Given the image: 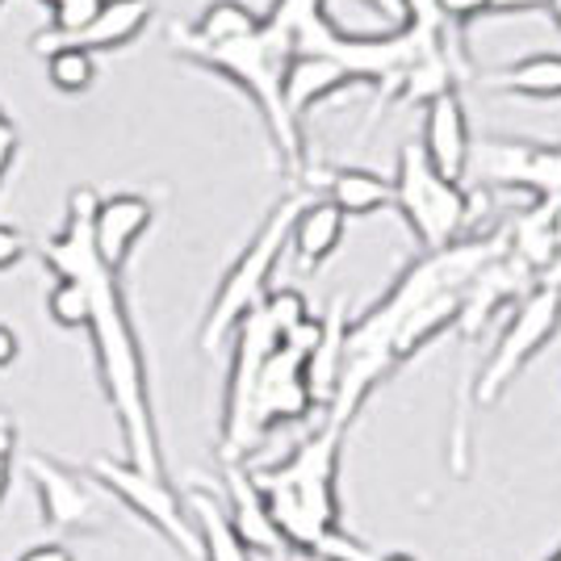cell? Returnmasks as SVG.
<instances>
[{
    "instance_id": "obj_13",
    "label": "cell",
    "mask_w": 561,
    "mask_h": 561,
    "mask_svg": "<svg viewBox=\"0 0 561 561\" xmlns=\"http://www.w3.org/2000/svg\"><path fill=\"white\" fill-rule=\"evenodd\" d=\"M151 202L139 193H114V197H96L93 210V248L101 264L122 277V268L130 264L139 239L151 231Z\"/></svg>"
},
{
    "instance_id": "obj_21",
    "label": "cell",
    "mask_w": 561,
    "mask_h": 561,
    "mask_svg": "<svg viewBox=\"0 0 561 561\" xmlns=\"http://www.w3.org/2000/svg\"><path fill=\"white\" fill-rule=\"evenodd\" d=\"M486 89L512 96H537V101H558L561 55L558 50H540V55H528V59H515V64L486 76Z\"/></svg>"
},
{
    "instance_id": "obj_19",
    "label": "cell",
    "mask_w": 561,
    "mask_h": 561,
    "mask_svg": "<svg viewBox=\"0 0 561 561\" xmlns=\"http://www.w3.org/2000/svg\"><path fill=\"white\" fill-rule=\"evenodd\" d=\"M156 4L151 0H105V9L96 13V22L71 43V47H84V50H117L126 43H135L147 22H151Z\"/></svg>"
},
{
    "instance_id": "obj_12",
    "label": "cell",
    "mask_w": 561,
    "mask_h": 561,
    "mask_svg": "<svg viewBox=\"0 0 561 561\" xmlns=\"http://www.w3.org/2000/svg\"><path fill=\"white\" fill-rule=\"evenodd\" d=\"M222 491H227V515H231V528L239 533V540L248 545L252 558L268 561H289V549L280 540L277 524L268 515V503L260 494L256 478L248 466H222Z\"/></svg>"
},
{
    "instance_id": "obj_24",
    "label": "cell",
    "mask_w": 561,
    "mask_h": 561,
    "mask_svg": "<svg viewBox=\"0 0 561 561\" xmlns=\"http://www.w3.org/2000/svg\"><path fill=\"white\" fill-rule=\"evenodd\" d=\"M47 314L55 328L84 331L89 328V289L80 280H55V289L47 298Z\"/></svg>"
},
{
    "instance_id": "obj_2",
    "label": "cell",
    "mask_w": 561,
    "mask_h": 561,
    "mask_svg": "<svg viewBox=\"0 0 561 561\" xmlns=\"http://www.w3.org/2000/svg\"><path fill=\"white\" fill-rule=\"evenodd\" d=\"M344 436H348L344 427L323 423L302 445H294L289 457H280L273 466H248L289 558L377 561L369 545L344 528V507H340Z\"/></svg>"
},
{
    "instance_id": "obj_6",
    "label": "cell",
    "mask_w": 561,
    "mask_h": 561,
    "mask_svg": "<svg viewBox=\"0 0 561 561\" xmlns=\"http://www.w3.org/2000/svg\"><path fill=\"white\" fill-rule=\"evenodd\" d=\"M561 331V289L537 285L533 294H524L507 310V323L494 340L486 365L473 374V407H494L515 386V377L524 374L540 352L553 344Z\"/></svg>"
},
{
    "instance_id": "obj_17",
    "label": "cell",
    "mask_w": 561,
    "mask_h": 561,
    "mask_svg": "<svg viewBox=\"0 0 561 561\" xmlns=\"http://www.w3.org/2000/svg\"><path fill=\"white\" fill-rule=\"evenodd\" d=\"M181 499H185V512L193 533H197V545H202V561H256L248 553V545L239 540V533L231 528V515H227L222 499L210 486H193Z\"/></svg>"
},
{
    "instance_id": "obj_15",
    "label": "cell",
    "mask_w": 561,
    "mask_h": 561,
    "mask_svg": "<svg viewBox=\"0 0 561 561\" xmlns=\"http://www.w3.org/2000/svg\"><path fill=\"white\" fill-rule=\"evenodd\" d=\"M344 340H348V302H344V298H331L328 314H319V340H314V348L306 352V360H302L306 390L314 398V407H323V411L331 407L335 386H340Z\"/></svg>"
},
{
    "instance_id": "obj_26",
    "label": "cell",
    "mask_w": 561,
    "mask_h": 561,
    "mask_svg": "<svg viewBox=\"0 0 561 561\" xmlns=\"http://www.w3.org/2000/svg\"><path fill=\"white\" fill-rule=\"evenodd\" d=\"M436 13H440V22L448 30H457V50H466V30L478 18H486V0H436Z\"/></svg>"
},
{
    "instance_id": "obj_29",
    "label": "cell",
    "mask_w": 561,
    "mask_h": 561,
    "mask_svg": "<svg viewBox=\"0 0 561 561\" xmlns=\"http://www.w3.org/2000/svg\"><path fill=\"white\" fill-rule=\"evenodd\" d=\"M545 0H486V18H519V13H537Z\"/></svg>"
},
{
    "instance_id": "obj_40",
    "label": "cell",
    "mask_w": 561,
    "mask_h": 561,
    "mask_svg": "<svg viewBox=\"0 0 561 561\" xmlns=\"http://www.w3.org/2000/svg\"><path fill=\"white\" fill-rule=\"evenodd\" d=\"M43 4H47V9H55V4H59V0H43Z\"/></svg>"
},
{
    "instance_id": "obj_39",
    "label": "cell",
    "mask_w": 561,
    "mask_h": 561,
    "mask_svg": "<svg viewBox=\"0 0 561 561\" xmlns=\"http://www.w3.org/2000/svg\"><path fill=\"white\" fill-rule=\"evenodd\" d=\"M289 561H331V558H289Z\"/></svg>"
},
{
    "instance_id": "obj_37",
    "label": "cell",
    "mask_w": 561,
    "mask_h": 561,
    "mask_svg": "<svg viewBox=\"0 0 561 561\" xmlns=\"http://www.w3.org/2000/svg\"><path fill=\"white\" fill-rule=\"evenodd\" d=\"M377 561H420V558H411V553H386V558H377Z\"/></svg>"
},
{
    "instance_id": "obj_30",
    "label": "cell",
    "mask_w": 561,
    "mask_h": 561,
    "mask_svg": "<svg viewBox=\"0 0 561 561\" xmlns=\"http://www.w3.org/2000/svg\"><path fill=\"white\" fill-rule=\"evenodd\" d=\"M18 561H76V558H71L68 545H55V540H47V545H30Z\"/></svg>"
},
{
    "instance_id": "obj_36",
    "label": "cell",
    "mask_w": 561,
    "mask_h": 561,
    "mask_svg": "<svg viewBox=\"0 0 561 561\" xmlns=\"http://www.w3.org/2000/svg\"><path fill=\"white\" fill-rule=\"evenodd\" d=\"M545 9H549V18L561 25V0H545Z\"/></svg>"
},
{
    "instance_id": "obj_33",
    "label": "cell",
    "mask_w": 561,
    "mask_h": 561,
    "mask_svg": "<svg viewBox=\"0 0 561 561\" xmlns=\"http://www.w3.org/2000/svg\"><path fill=\"white\" fill-rule=\"evenodd\" d=\"M549 231H553V252L561 256V202L553 206V218H549ZM553 256V260H558Z\"/></svg>"
},
{
    "instance_id": "obj_11",
    "label": "cell",
    "mask_w": 561,
    "mask_h": 561,
    "mask_svg": "<svg viewBox=\"0 0 561 561\" xmlns=\"http://www.w3.org/2000/svg\"><path fill=\"white\" fill-rule=\"evenodd\" d=\"M469 142H473V135H469V114L461 93H445L423 105L420 151L423 160L436 168L445 181H453V185H466Z\"/></svg>"
},
{
    "instance_id": "obj_31",
    "label": "cell",
    "mask_w": 561,
    "mask_h": 561,
    "mask_svg": "<svg viewBox=\"0 0 561 561\" xmlns=\"http://www.w3.org/2000/svg\"><path fill=\"white\" fill-rule=\"evenodd\" d=\"M13 360H18V335H13V328L0 323V369H9Z\"/></svg>"
},
{
    "instance_id": "obj_34",
    "label": "cell",
    "mask_w": 561,
    "mask_h": 561,
    "mask_svg": "<svg viewBox=\"0 0 561 561\" xmlns=\"http://www.w3.org/2000/svg\"><path fill=\"white\" fill-rule=\"evenodd\" d=\"M9 457H13V453H0V503H4V494H9Z\"/></svg>"
},
{
    "instance_id": "obj_7",
    "label": "cell",
    "mask_w": 561,
    "mask_h": 561,
    "mask_svg": "<svg viewBox=\"0 0 561 561\" xmlns=\"http://www.w3.org/2000/svg\"><path fill=\"white\" fill-rule=\"evenodd\" d=\"M280 348V335L264 319V310H252L231 335V374H227V398H222V432H218V457L222 466H248L252 448L260 445L252 432V394L264 360Z\"/></svg>"
},
{
    "instance_id": "obj_23",
    "label": "cell",
    "mask_w": 561,
    "mask_h": 561,
    "mask_svg": "<svg viewBox=\"0 0 561 561\" xmlns=\"http://www.w3.org/2000/svg\"><path fill=\"white\" fill-rule=\"evenodd\" d=\"M47 80L55 93H89L96 80V55L84 47H59L47 55Z\"/></svg>"
},
{
    "instance_id": "obj_4",
    "label": "cell",
    "mask_w": 561,
    "mask_h": 561,
    "mask_svg": "<svg viewBox=\"0 0 561 561\" xmlns=\"http://www.w3.org/2000/svg\"><path fill=\"white\" fill-rule=\"evenodd\" d=\"M306 197H310V193H289V197H280L277 206L268 210V218L260 222V231L248 239V248L239 252V260L227 268V277L218 280L214 302H210V310H206V323H202V352L222 348L234 335V328L268 298V289H273L268 280L277 273L280 252L289 248V227H294L298 210L306 206Z\"/></svg>"
},
{
    "instance_id": "obj_16",
    "label": "cell",
    "mask_w": 561,
    "mask_h": 561,
    "mask_svg": "<svg viewBox=\"0 0 561 561\" xmlns=\"http://www.w3.org/2000/svg\"><path fill=\"white\" fill-rule=\"evenodd\" d=\"M344 231H348V218L335 210L328 197H306V206L289 227V252L298 260V268H306V273L323 268L340 252Z\"/></svg>"
},
{
    "instance_id": "obj_20",
    "label": "cell",
    "mask_w": 561,
    "mask_h": 561,
    "mask_svg": "<svg viewBox=\"0 0 561 561\" xmlns=\"http://www.w3.org/2000/svg\"><path fill=\"white\" fill-rule=\"evenodd\" d=\"M553 206L558 202H533L528 210H519L512 218V227L503 231V239H507V256H515L528 273H540L553 264V231H549V218H553Z\"/></svg>"
},
{
    "instance_id": "obj_18",
    "label": "cell",
    "mask_w": 561,
    "mask_h": 561,
    "mask_svg": "<svg viewBox=\"0 0 561 561\" xmlns=\"http://www.w3.org/2000/svg\"><path fill=\"white\" fill-rule=\"evenodd\" d=\"M319 176H323V188H328V202L344 218H369V214L394 206L390 176H381L374 168H328Z\"/></svg>"
},
{
    "instance_id": "obj_22",
    "label": "cell",
    "mask_w": 561,
    "mask_h": 561,
    "mask_svg": "<svg viewBox=\"0 0 561 561\" xmlns=\"http://www.w3.org/2000/svg\"><path fill=\"white\" fill-rule=\"evenodd\" d=\"M256 30H260V13L248 9L243 0H210V4L202 9V18L188 25V34H193L197 43H210V47L252 38Z\"/></svg>"
},
{
    "instance_id": "obj_10",
    "label": "cell",
    "mask_w": 561,
    "mask_h": 561,
    "mask_svg": "<svg viewBox=\"0 0 561 561\" xmlns=\"http://www.w3.org/2000/svg\"><path fill=\"white\" fill-rule=\"evenodd\" d=\"M25 473L38 491V507H43V528L50 533H89L101 519L93 486L71 473L68 466L50 461V457H25Z\"/></svg>"
},
{
    "instance_id": "obj_25",
    "label": "cell",
    "mask_w": 561,
    "mask_h": 561,
    "mask_svg": "<svg viewBox=\"0 0 561 561\" xmlns=\"http://www.w3.org/2000/svg\"><path fill=\"white\" fill-rule=\"evenodd\" d=\"M260 310H264V319L273 323V331H277L280 340H285L294 328H302L306 319H310V302H306V294L302 289H289V285L268 289V298L260 302Z\"/></svg>"
},
{
    "instance_id": "obj_32",
    "label": "cell",
    "mask_w": 561,
    "mask_h": 561,
    "mask_svg": "<svg viewBox=\"0 0 561 561\" xmlns=\"http://www.w3.org/2000/svg\"><path fill=\"white\" fill-rule=\"evenodd\" d=\"M13 440H18L13 423H9V415H0V453H13Z\"/></svg>"
},
{
    "instance_id": "obj_35",
    "label": "cell",
    "mask_w": 561,
    "mask_h": 561,
    "mask_svg": "<svg viewBox=\"0 0 561 561\" xmlns=\"http://www.w3.org/2000/svg\"><path fill=\"white\" fill-rule=\"evenodd\" d=\"M374 9H381V13H390V18H402V0H369Z\"/></svg>"
},
{
    "instance_id": "obj_1",
    "label": "cell",
    "mask_w": 561,
    "mask_h": 561,
    "mask_svg": "<svg viewBox=\"0 0 561 561\" xmlns=\"http://www.w3.org/2000/svg\"><path fill=\"white\" fill-rule=\"evenodd\" d=\"M93 188H76L68 202V222L64 231L50 234L38 248L47 268L59 280H80L89 289V335L96 352V374L101 390L110 398V411L117 415L122 440H126V461L142 473L164 478V448H160V427H156V407H151V386H147V360L130 306L122 294L117 273H110L93 248Z\"/></svg>"
},
{
    "instance_id": "obj_9",
    "label": "cell",
    "mask_w": 561,
    "mask_h": 561,
    "mask_svg": "<svg viewBox=\"0 0 561 561\" xmlns=\"http://www.w3.org/2000/svg\"><path fill=\"white\" fill-rule=\"evenodd\" d=\"M314 411H319V407H314V398L306 390L302 356L280 344V348L264 360L256 394H252V432H256V440H264L277 423H302V420H310Z\"/></svg>"
},
{
    "instance_id": "obj_38",
    "label": "cell",
    "mask_w": 561,
    "mask_h": 561,
    "mask_svg": "<svg viewBox=\"0 0 561 561\" xmlns=\"http://www.w3.org/2000/svg\"><path fill=\"white\" fill-rule=\"evenodd\" d=\"M545 561H561V545H558V549H553V553H549Z\"/></svg>"
},
{
    "instance_id": "obj_27",
    "label": "cell",
    "mask_w": 561,
    "mask_h": 561,
    "mask_svg": "<svg viewBox=\"0 0 561 561\" xmlns=\"http://www.w3.org/2000/svg\"><path fill=\"white\" fill-rule=\"evenodd\" d=\"M25 252H30L25 234L18 231V227H4V222H0V273H4V268H13Z\"/></svg>"
},
{
    "instance_id": "obj_14",
    "label": "cell",
    "mask_w": 561,
    "mask_h": 561,
    "mask_svg": "<svg viewBox=\"0 0 561 561\" xmlns=\"http://www.w3.org/2000/svg\"><path fill=\"white\" fill-rule=\"evenodd\" d=\"M352 84L356 80H352L348 71L340 68V64H331V59H323V55H289V64L280 71V101H285V114L302 126V117L314 105H323L328 96L344 93Z\"/></svg>"
},
{
    "instance_id": "obj_3",
    "label": "cell",
    "mask_w": 561,
    "mask_h": 561,
    "mask_svg": "<svg viewBox=\"0 0 561 561\" xmlns=\"http://www.w3.org/2000/svg\"><path fill=\"white\" fill-rule=\"evenodd\" d=\"M168 43L176 55L193 59L197 68H210L218 76H227L234 89L252 96V105L260 110L264 126H268V139L277 147V160L285 164L289 176H306V142H302V126L285 114V101H280V71L289 64V38L277 34L273 25H264L260 18V30L252 38H239V43H222V47H210V43H197L188 34V25H172L168 30Z\"/></svg>"
},
{
    "instance_id": "obj_8",
    "label": "cell",
    "mask_w": 561,
    "mask_h": 561,
    "mask_svg": "<svg viewBox=\"0 0 561 561\" xmlns=\"http://www.w3.org/2000/svg\"><path fill=\"white\" fill-rule=\"evenodd\" d=\"M89 473L101 482V491H110L122 507H130V512L139 515L142 524H151L172 549H181L185 558L202 561V545H197V533L188 524L185 499L168 486V478L142 473L130 461H117V457H96V461H89Z\"/></svg>"
},
{
    "instance_id": "obj_5",
    "label": "cell",
    "mask_w": 561,
    "mask_h": 561,
    "mask_svg": "<svg viewBox=\"0 0 561 561\" xmlns=\"http://www.w3.org/2000/svg\"><path fill=\"white\" fill-rule=\"evenodd\" d=\"M394 210L407 218L420 252H440L457 243L473 218V193L466 185L445 181L436 168L423 160L420 142H402L394 164Z\"/></svg>"
},
{
    "instance_id": "obj_28",
    "label": "cell",
    "mask_w": 561,
    "mask_h": 561,
    "mask_svg": "<svg viewBox=\"0 0 561 561\" xmlns=\"http://www.w3.org/2000/svg\"><path fill=\"white\" fill-rule=\"evenodd\" d=\"M18 147H22V139H18V126H13V117L0 110V185H4V172H9V164L18 160Z\"/></svg>"
}]
</instances>
